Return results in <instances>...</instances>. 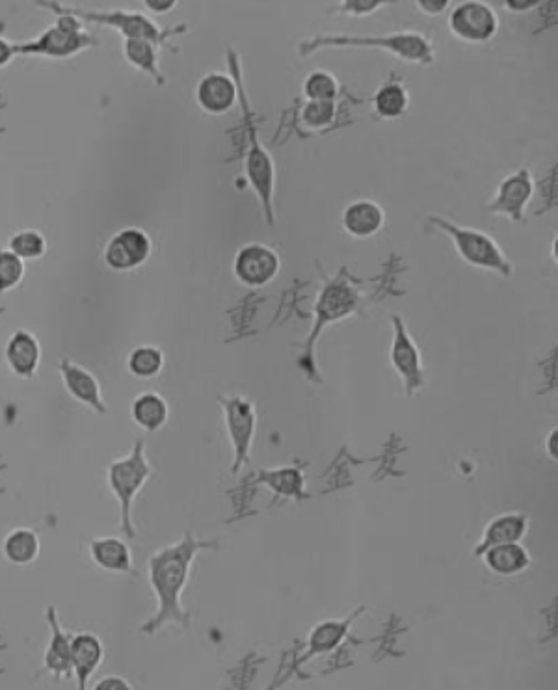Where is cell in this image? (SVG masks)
Instances as JSON below:
<instances>
[{
	"label": "cell",
	"mask_w": 558,
	"mask_h": 690,
	"mask_svg": "<svg viewBox=\"0 0 558 690\" xmlns=\"http://www.w3.org/2000/svg\"><path fill=\"white\" fill-rule=\"evenodd\" d=\"M345 633V625L328 622L317 627V631L311 635V650L324 651L333 648L339 638Z\"/></svg>",
	"instance_id": "1f68e13d"
},
{
	"label": "cell",
	"mask_w": 558,
	"mask_h": 690,
	"mask_svg": "<svg viewBox=\"0 0 558 690\" xmlns=\"http://www.w3.org/2000/svg\"><path fill=\"white\" fill-rule=\"evenodd\" d=\"M246 175L250 179L257 198L265 209L268 224H274V162L268 151L261 146L257 133L250 125V151L246 159Z\"/></svg>",
	"instance_id": "52a82bcc"
},
{
	"label": "cell",
	"mask_w": 558,
	"mask_h": 690,
	"mask_svg": "<svg viewBox=\"0 0 558 690\" xmlns=\"http://www.w3.org/2000/svg\"><path fill=\"white\" fill-rule=\"evenodd\" d=\"M265 477V482H268L278 493H283V495H298V493H302V477L294 469L272 471V473H265Z\"/></svg>",
	"instance_id": "f546056e"
},
{
	"label": "cell",
	"mask_w": 558,
	"mask_h": 690,
	"mask_svg": "<svg viewBox=\"0 0 558 690\" xmlns=\"http://www.w3.org/2000/svg\"><path fill=\"white\" fill-rule=\"evenodd\" d=\"M2 553L12 564L27 566L40 555V538L30 529H15L6 536Z\"/></svg>",
	"instance_id": "7402d4cb"
},
{
	"label": "cell",
	"mask_w": 558,
	"mask_h": 690,
	"mask_svg": "<svg viewBox=\"0 0 558 690\" xmlns=\"http://www.w3.org/2000/svg\"><path fill=\"white\" fill-rule=\"evenodd\" d=\"M90 555L101 570L112 573H133L131 547L120 538H95L90 542Z\"/></svg>",
	"instance_id": "e0dca14e"
},
{
	"label": "cell",
	"mask_w": 558,
	"mask_h": 690,
	"mask_svg": "<svg viewBox=\"0 0 558 690\" xmlns=\"http://www.w3.org/2000/svg\"><path fill=\"white\" fill-rule=\"evenodd\" d=\"M103 644L101 640L90 633L73 635L71 640V672L77 679L80 690L86 689L95 670L103 661Z\"/></svg>",
	"instance_id": "4fadbf2b"
},
{
	"label": "cell",
	"mask_w": 558,
	"mask_h": 690,
	"mask_svg": "<svg viewBox=\"0 0 558 690\" xmlns=\"http://www.w3.org/2000/svg\"><path fill=\"white\" fill-rule=\"evenodd\" d=\"M529 529V521L521 514H503L492 519L484 531L480 545L475 549V555H482L486 549L495 545L516 544Z\"/></svg>",
	"instance_id": "ac0fdd59"
},
{
	"label": "cell",
	"mask_w": 558,
	"mask_h": 690,
	"mask_svg": "<svg viewBox=\"0 0 558 690\" xmlns=\"http://www.w3.org/2000/svg\"><path fill=\"white\" fill-rule=\"evenodd\" d=\"M47 624L51 627V644L45 651V668L56 676L69 677L71 672V640L73 635L66 633L60 625L54 607L47 609Z\"/></svg>",
	"instance_id": "2e32d148"
},
{
	"label": "cell",
	"mask_w": 558,
	"mask_h": 690,
	"mask_svg": "<svg viewBox=\"0 0 558 690\" xmlns=\"http://www.w3.org/2000/svg\"><path fill=\"white\" fill-rule=\"evenodd\" d=\"M146 4L149 10L159 12V14L168 12V10H172L173 6H175V2H172V0H166V2L164 0H147Z\"/></svg>",
	"instance_id": "d590c367"
},
{
	"label": "cell",
	"mask_w": 558,
	"mask_h": 690,
	"mask_svg": "<svg viewBox=\"0 0 558 690\" xmlns=\"http://www.w3.org/2000/svg\"><path fill=\"white\" fill-rule=\"evenodd\" d=\"M386 222L384 211L378 203L358 200L350 203L343 213V226L352 237L367 239L376 235Z\"/></svg>",
	"instance_id": "9a60e30c"
},
{
	"label": "cell",
	"mask_w": 558,
	"mask_h": 690,
	"mask_svg": "<svg viewBox=\"0 0 558 690\" xmlns=\"http://www.w3.org/2000/svg\"><path fill=\"white\" fill-rule=\"evenodd\" d=\"M133 421L146 432H155L168 421V404L157 393H144L136 397L131 408Z\"/></svg>",
	"instance_id": "44dd1931"
},
{
	"label": "cell",
	"mask_w": 558,
	"mask_h": 690,
	"mask_svg": "<svg viewBox=\"0 0 558 690\" xmlns=\"http://www.w3.org/2000/svg\"><path fill=\"white\" fill-rule=\"evenodd\" d=\"M393 326H395V337L391 346V363L395 371L399 372L400 378L404 380L406 391L412 395L425 384L421 354L400 317L393 319Z\"/></svg>",
	"instance_id": "9c48e42d"
},
{
	"label": "cell",
	"mask_w": 558,
	"mask_h": 690,
	"mask_svg": "<svg viewBox=\"0 0 558 690\" xmlns=\"http://www.w3.org/2000/svg\"><path fill=\"white\" fill-rule=\"evenodd\" d=\"M449 28L458 40L467 43H486L497 34L499 21L490 6L484 2H464L449 19Z\"/></svg>",
	"instance_id": "8992f818"
},
{
	"label": "cell",
	"mask_w": 558,
	"mask_h": 690,
	"mask_svg": "<svg viewBox=\"0 0 558 690\" xmlns=\"http://www.w3.org/2000/svg\"><path fill=\"white\" fill-rule=\"evenodd\" d=\"M224 413L229 439L235 451L233 473H239L240 467L250 460L253 434H255V408L250 400L242 397L224 399Z\"/></svg>",
	"instance_id": "5b68a950"
},
{
	"label": "cell",
	"mask_w": 558,
	"mask_h": 690,
	"mask_svg": "<svg viewBox=\"0 0 558 690\" xmlns=\"http://www.w3.org/2000/svg\"><path fill=\"white\" fill-rule=\"evenodd\" d=\"M151 253V242L140 229H123L114 235L105 248V263L112 270L125 272L144 265Z\"/></svg>",
	"instance_id": "8fae6325"
},
{
	"label": "cell",
	"mask_w": 558,
	"mask_h": 690,
	"mask_svg": "<svg viewBox=\"0 0 558 690\" xmlns=\"http://www.w3.org/2000/svg\"><path fill=\"white\" fill-rule=\"evenodd\" d=\"M532 194H534V183H532L531 172L523 168L503 179V183L497 190V196L488 205V211L492 214H501L514 222H521Z\"/></svg>",
	"instance_id": "30bf717a"
},
{
	"label": "cell",
	"mask_w": 558,
	"mask_h": 690,
	"mask_svg": "<svg viewBox=\"0 0 558 690\" xmlns=\"http://www.w3.org/2000/svg\"><path fill=\"white\" fill-rule=\"evenodd\" d=\"M374 107L382 118H399L400 114L406 112L408 107V93L400 84H386L380 88L374 97Z\"/></svg>",
	"instance_id": "603a6c76"
},
{
	"label": "cell",
	"mask_w": 558,
	"mask_h": 690,
	"mask_svg": "<svg viewBox=\"0 0 558 690\" xmlns=\"http://www.w3.org/2000/svg\"><path fill=\"white\" fill-rule=\"evenodd\" d=\"M12 54H14L12 45H8L6 41L0 40V66H4L12 58Z\"/></svg>",
	"instance_id": "f35d334b"
},
{
	"label": "cell",
	"mask_w": 558,
	"mask_h": 690,
	"mask_svg": "<svg viewBox=\"0 0 558 690\" xmlns=\"http://www.w3.org/2000/svg\"><path fill=\"white\" fill-rule=\"evenodd\" d=\"M125 54L133 66L144 69L147 73L159 77L157 73V56L147 40H127L125 43Z\"/></svg>",
	"instance_id": "484cf974"
},
{
	"label": "cell",
	"mask_w": 558,
	"mask_h": 690,
	"mask_svg": "<svg viewBox=\"0 0 558 690\" xmlns=\"http://www.w3.org/2000/svg\"><path fill=\"white\" fill-rule=\"evenodd\" d=\"M540 2H506V8L512 12H527V10H534Z\"/></svg>",
	"instance_id": "8d00e7d4"
},
{
	"label": "cell",
	"mask_w": 558,
	"mask_h": 690,
	"mask_svg": "<svg viewBox=\"0 0 558 690\" xmlns=\"http://www.w3.org/2000/svg\"><path fill=\"white\" fill-rule=\"evenodd\" d=\"M93 689L97 690H129L133 689V685L127 681V679H123V677L120 676H108V677H103L101 681H97L95 683V687Z\"/></svg>",
	"instance_id": "836d02e7"
},
{
	"label": "cell",
	"mask_w": 558,
	"mask_h": 690,
	"mask_svg": "<svg viewBox=\"0 0 558 690\" xmlns=\"http://www.w3.org/2000/svg\"><path fill=\"white\" fill-rule=\"evenodd\" d=\"M129 371L138 378H153L164 367V356L155 346H138L129 356Z\"/></svg>",
	"instance_id": "cb8c5ba5"
},
{
	"label": "cell",
	"mask_w": 558,
	"mask_h": 690,
	"mask_svg": "<svg viewBox=\"0 0 558 690\" xmlns=\"http://www.w3.org/2000/svg\"><path fill=\"white\" fill-rule=\"evenodd\" d=\"M23 261L12 252H0V291L12 289L23 278Z\"/></svg>",
	"instance_id": "f1b7e54d"
},
{
	"label": "cell",
	"mask_w": 558,
	"mask_h": 690,
	"mask_svg": "<svg viewBox=\"0 0 558 690\" xmlns=\"http://www.w3.org/2000/svg\"><path fill=\"white\" fill-rule=\"evenodd\" d=\"M40 356V345L36 337L28 332L15 333L6 346V359L10 369L23 378H28L36 372L40 365Z\"/></svg>",
	"instance_id": "ffe728a7"
},
{
	"label": "cell",
	"mask_w": 558,
	"mask_h": 690,
	"mask_svg": "<svg viewBox=\"0 0 558 690\" xmlns=\"http://www.w3.org/2000/svg\"><path fill=\"white\" fill-rule=\"evenodd\" d=\"M77 47H79L77 34L73 30H66L62 25H58L56 30H51L49 34H45V38L40 43V49L54 54L71 53Z\"/></svg>",
	"instance_id": "83f0119b"
},
{
	"label": "cell",
	"mask_w": 558,
	"mask_h": 690,
	"mask_svg": "<svg viewBox=\"0 0 558 690\" xmlns=\"http://www.w3.org/2000/svg\"><path fill=\"white\" fill-rule=\"evenodd\" d=\"M149 477H151V464L147 462L146 447L142 439L134 443L133 449L125 458L114 460L108 465V488L114 493L120 505L121 529L129 540L136 538L133 521L134 499L146 486Z\"/></svg>",
	"instance_id": "7a4b0ae2"
},
{
	"label": "cell",
	"mask_w": 558,
	"mask_h": 690,
	"mask_svg": "<svg viewBox=\"0 0 558 690\" xmlns=\"http://www.w3.org/2000/svg\"><path fill=\"white\" fill-rule=\"evenodd\" d=\"M557 439V430H553L547 438V454L553 458V462H557Z\"/></svg>",
	"instance_id": "74e56055"
},
{
	"label": "cell",
	"mask_w": 558,
	"mask_h": 690,
	"mask_svg": "<svg viewBox=\"0 0 558 690\" xmlns=\"http://www.w3.org/2000/svg\"><path fill=\"white\" fill-rule=\"evenodd\" d=\"M196 97L205 112L224 114L235 107L239 92H237V84L229 77L222 73H213V75H207L198 84Z\"/></svg>",
	"instance_id": "5bb4252c"
},
{
	"label": "cell",
	"mask_w": 558,
	"mask_h": 690,
	"mask_svg": "<svg viewBox=\"0 0 558 690\" xmlns=\"http://www.w3.org/2000/svg\"><path fill=\"white\" fill-rule=\"evenodd\" d=\"M304 93H306L309 101L333 103L339 95V84L330 73L313 71L307 75L306 82H304Z\"/></svg>",
	"instance_id": "d4e9b609"
},
{
	"label": "cell",
	"mask_w": 558,
	"mask_h": 690,
	"mask_svg": "<svg viewBox=\"0 0 558 690\" xmlns=\"http://www.w3.org/2000/svg\"><path fill=\"white\" fill-rule=\"evenodd\" d=\"M480 557L484 558V564L488 570L495 575H503V577L518 575L521 571L527 570L531 564L529 551L519 542L495 545V547L486 549Z\"/></svg>",
	"instance_id": "d6986e66"
},
{
	"label": "cell",
	"mask_w": 558,
	"mask_h": 690,
	"mask_svg": "<svg viewBox=\"0 0 558 690\" xmlns=\"http://www.w3.org/2000/svg\"><path fill=\"white\" fill-rule=\"evenodd\" d=\"M278 253L263 244L240 248L235 259V276L246 287H265L279 272Z\"/></svg>",
	"instance_id": "ba28073f"
},
{
	"label": "cell",
	"mask_w": 558,
	"mask_h": 690,
	"mask_svg": "<svg viewBox=\"0 0 558 690\" xmlns=\"http://www.w3.org/2000/svg\"><path fill=\"white\" fill-rule=\"evenodd\" d=\"M417 6H419V10H423L425 14L438 15L447 10L449 2H447V0H439V2H436V0H419Z\"/></svg>",
	"instance_id": "e575fe53"
},
{
	"label": "cell",
	"mask_w": 558,
	"mask_h": 690,
	"mask_svg": "<svg viewBox=\"0 0 558 690\" xmlns=\"http://www.w3.org/2000/svg\"><path fill=\"white\" fill-rule=\"evenodd\" d=\"M326 47H374L399 56L402 60L415 62V64H428L434 54L430 43L413 32L404 34H391L384 38H352V36H319L315 40L304 41L300 45V53H315Z\"/></svg>",
	"instance_id": "277c9868"
},
{
	"label": "cell",
	"mask_w": 558,
	"mask_h": 690,
	"mask_svg": "<svg viewBox=\"0 0 558 690\" xmlns=\"http://www.w3.org/2000/svg\"><path fill=\"white\" fill-rule=\"evenodd\" d=\"M384 2H376V0H354V2H343V10L346 14L352 15H367L376 12L378 8H382Z\"/></svg>",
	"instance_id": "d6a6232c"
},
{
	"label": "cell",
	"mask_w": 558,
	"mask_h": 690,
	"mask_svg": "<svg viewBox=\"0 0 558 690\" xmlns=\"http://www.w3.org/2000/svg\"><path fill=\"white\" fill-rule=\"evenodd\" d=\"M333 114H335V103L309 101L302 112V121L311 129H320L333 120Z\"/></svg>",
	"instance_id": "4dcf8cb0"
},
{
	"label": "cell",
	"mask_w": 558,
	"mask_h": 690,
	"mask_svg": "<svg viewBox=\"0 0 558 690\" xmlns=\"http://www.w3.org/2000/svg\"><path fill=\"white\" fill-rule=\"evenodd\" d=\"M60 371H62V378H64L67 391L73 399L86 404L88 408H92L97 413H107V404L101 395V387H99V382L93 378L92 372L86 371L84 367H80L69 359H62Z\"/></svg>",
	"instance_id": "7c38bea8"
},
{
	"label": "cell",
	"mask_w": 558,
	"mask_h": 690,
	"mask_svg": "<svg viewBox=\"0 0 558 690\" xmlns=\"http://www.w3.org/2000/svg\"><path fill=\"white\" fill-rule=\"evenodd\" d=\"M10 252L23 259H38L45 253V239L36 231H21L10 240Z\"/></svg>",
	"instance_id": "4316f807"
},
{
	"label": "cell",
	"mask_w": 558,
	"mask_h": 690,
	"mask_svg": "<svg viewBox=\"0 0 558 690\" xmlns=\"http://www.w3.org/2000/svg\"><path fill=\"white\" fill-rule=\"evenodd\" d=\"M430 224H434L436 229L451 237L456 252L469 265L499 272L501 276L512 274L510 261L506 259L505 253L490 235L469 229V227L456 226L451 220L441 218V216H430Z\"/></svg>",
	"instance_id": "3957f363"
},
{
	"label": "cell",
	"mask_w": 558,
	"mask_h": 690,
	"mask_svg": "<svg viewBox=\"0 0 558 690\" xmlns=\"http://www.w3.org/2000/svg\"><path fill=\"white\" fill-rule=\"evenodd\" d=\"M211 547L209 542H201L192 532H186L177 544L162 547L147 558V577L157 598V611L140 625V633L151 637L168 624L190 627V614L183 609L181 596L190 579L192 562L200 551Z\"/></svg>",
	"instance_id": "6da1fadb"
}]
</instances>
